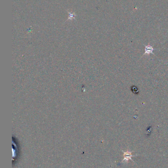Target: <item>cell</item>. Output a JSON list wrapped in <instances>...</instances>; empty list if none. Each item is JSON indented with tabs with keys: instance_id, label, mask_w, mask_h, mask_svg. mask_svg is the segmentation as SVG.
Wrapping results in <instances>:
<instances>
[{
	"instance_id": "1",
	"label": "cell",
	"mask_w": 168,
	"mask_h": 168,
	"mask_svg": "<svg viewBox=\"0 0 168 168\" xmlns=\"http://www.w3.org/2000/svg\"><path fill=\"white\" fill-rule=\"evenodd\" d=\"M154 49L150 45H147L145 46V52L144 55L145 54H153V51Z\"/></svg>"
},
{
	"instance_id": "2",
	"label": "cell",
	"mask_w": 168,
	"mask_h": 168,
	"mask_svg": "<svg viewBox=\"0 0 168 168\" xmlns=\"http://www.w3.org/2000/svg\"><path fill=\"white\" fill-rule=\"evenodd\" d=\"M133 155H131V153L130 152H125L124 153V160H129L130 159H131V157H132Z\"/></svg>"
}]
</instances>
